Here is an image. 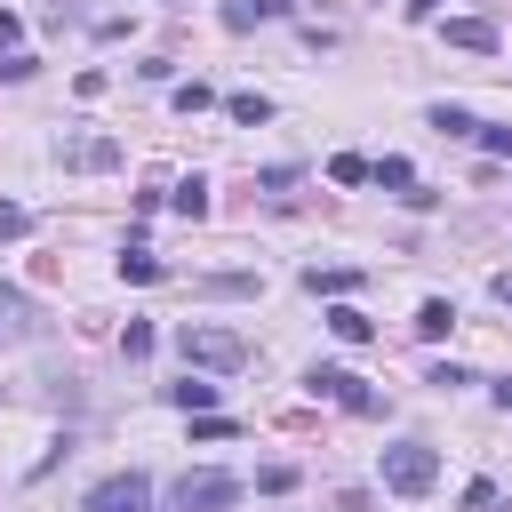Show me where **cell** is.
I'll return each mask as SVG.
<instances>
[{"instance_id": "27", "label": "cell", "mask_w": 512, "mask_h": 512, "mask_svg": "<svg viewBox=\"0 0 512 512\" xmlns=\"http://www.w3.org/2000/svg\"><path fill=\"white\" fill-rule=\"evenodd\" d=\"M248 8H256V16H288V0H248Z\"/></svg>"}, {"instance_id": "14", "label": "cell", "mask_w": 512, "mask_h": 512, "mask_svg": "<svg viewBox=\"0 0 512 512\" xmlns=\"http://www.w3.org/2000/svg\"><path fill=\"white\" fill-rule=\"evenodd\" d=\"M448 328H456V304L448 296H424L416 304V336H448Z\"/></svg>"}, {"instance_id": "24", "label": "cell", "mask_w": 512, "mask_h": 512, "mask_svg": "<svg viewBox=\"0 0 512 512\" xmlns=\"http://www.w3.org/2000/svg\"><path fill=\"white\" fill-rule=\"evenodd\" d=\"M480 144H488L496 160H512V128H488V120H480Z\"/></svg>"}, {"instance_id": "21", "label": "cell", "mask_w": 512, "mask_h": 512, "mask_svg": "<svg viewBox=\"0 0 512 512\" xmlns=\"http://www.w3.org/2000/svg\"><path fill=\"white\" fill-rule=\"evenodd\" d=\"M112 160H120V144H112V136H96V144H80V152H72V168H112Z\"/></svg>"}, {"instance_id": "7", "label": "cell", "mask_w": 512, "mask_h": 512, "mask_svg": "<svg viewBox=\"0 0 512 512\" xmlns=\"http://www.w3.org/2000/svg\"><path fill=\"white\" fill-rule=\"evenodd\" d=\"M304 288H312V296H336V304H344V296L360 288V272H352V264H312V272H304Z\"/></svg>"}, {"instance_id": "8", "label": "cell", "mask_w": 512, "mask_h": 512, "mask_svg": "<svg viewBox=\"0 0 512 512\" xmlns=\"http://www.w3.org/2000/svg\"><path fill=\"white\" fill-rule=\"evenodd\" d=\"M224 112H232L240 128H264V120H272V96H256V88H232V96H224Z\"/></svg>"}, {"instance_id": "3", "label": "cell", "mask_w": 512, "mask_h": 512, "mask_svg": "<svg viewBox=\"0 0 512 512\" xmlns=\"http://www.w3.org/2000/svg\"><path fill=\"white\" fill-rule=\"evenodd\" d=\"M432 480H440V456H432L424 440L384 448V488H392V496H432Z\"/></svg>"}, {"instance_id": "12", "label": "cell", "mask_w": 512, "mask_h": 512, "mask_svg": "<svg viewBox=\"0 0 512 512\" xmlns=\"http://www.w3.org/2000/svg\"><path fill=\"white\" fill-rule=\"evenodd\" d=\"M168 208H176V216H192V224H200V216H208V176H184V184H176V192H168Z\"/></svg>"}, {"instance_id": "16", "label": "cell", "mask_w": 512, "mask_h": 512, "mask_svg": "<svg viewBox=\"0 0 512 512\" xmlns=\"http://www.w3.org/2000/svg\"><path fill=\"white\" fill-rule=\"evenodd\" d=\"M0 328H8V336H32V304H24L16 288H0Z\"/></svg>"}, {"instance_id": "6", "label": "cell", "mask_w": 512, "mask_h": 512, "mask_svg": "<svg viewBox=\"0 0 512 512\" xmlns=\"http://www.w3.org/2000/svg\"><path fill=\"white\" fill-rule=\"evenodd\" d=\"M440 32H448V48H472V56H488V48H496V24H488V16H448Z\"/></svg>"}, {"instance_id": "10", "label": "cell", "mask_w": 512, "mask_h": 512, "mask_svg": "<svg viewBox=\"0 0 512 512\" xmlns=\"http://www.w3.org/2000/svg\"><path fill=\"white\" fill-rule=\"evenodd\" d=\"M328 328H336L344 344H368V336H376V320H368L360 304H328Z\"/></svg>"}, {"instance_id": "26", "label": "cell", "mask_w": 512, "mask_h": 512, "mask_svg": "<svg viewBox=\"0 0 512 512\" xmlns=\"http://www.w3.org/2000/svg\"><path fill=\"white\" fill-rule=\"evenodd\" d=\"M8 232H24V208H16V200H0V240H8Z\"/></svg>"}, {"instance_id": "20", "label": "cell", "mask_w": 512, "mask_h": 512, "mask_svg": "<svg viewBox=\"0 0 512 512\" xmlns=\"http://www.w3.org/2000/svg\"><path fill=\"white\" fill-rule=\"evenodd\" d=\"M152 344H160V336H152L144 320H128V328H120V360H152Z\"/></svg>"}, {"instance_id": "22", "label": "cell", "mask_w": 512, "mask_h": 512, "mask_svg": "<svg viewBox=\"0 0 512 512\" xmlns=\"http://www.w3.org/2000/svg\"><path fill=\"white\" fill-rule=\"evenodd\" d=\"M32 72H40V56H24V48H0V80H8V88H16V80H32Z\"/></svg>"}, {"instance_id": "25", "label": "cell", "mask_w": 512, "mask_h": 512, "mask_svg": "<svg viewBox=\"0 0 512 512\" xmlns=\"http://www.w3.org/2000/svg\"><path fill=\"white\" fill-rule=\"evenodd\" d=\"M16 32H24V16H16V8H0V48H16Z\"/></svg>"}, {"instance_id": "13", "label": "cell", "mask_w": 512, "mask_h": 512, "mask_svg": "<svg viewBox=\"0 0 512 512\" xmlns=\"http://www.w3.org/2000/svg\"><path fill=\"white\" fill-rule=\"evenodd\" d=\"M120 280H136V288H144V280H160V256H152L144 240H128V248H120Z\"/></svg>"}, {"instance_id": "19", "label": "cell", "mask_w": 512, "mask_h": 512, "mask_svg": "<svg viewBox=\"0 0 512 512\" xmlns=\"http://www.w3.org/2000/svg\"><path fill=\"white\" fill-rule=\"evenodd\" d=\"M256 288V272H208L200 280V296H248Z\"/></svg>"}, {"instance_id": "11", "label": "cell", "mask_w": 512, "mask_h": 512, "mask_svg": "<svg viewBox=\"0 0 512 512\" xmlns=\"http://www.w3.org/2000/svg\"><path fill=\"white\" fill-rule=\"evenodd\" d=\"M168 400H176V408H184V416H192V408H200V416H208V408H216V384H208V376H192V368H184V384H168Z\"/></svg>"}, {"instance_id": "15", "label": "cell", "mask_w": 512, "mask_h": 512, "mask_svg": "<svg viewBox=\"0 0 512 512\" xmlns=\"http://www.w3.org/2000/svg\"><path fill=\"white\" fill-rule=\"evenodd\" d=\"M432 128H440V136H480V120H472L464 104H432Z\"/></svg>"}, {"instance_id": "5", "label": "cell", "mask_w": 512, "mask_h": 512, "mask_svg": "<svg viewBox=\"0 0 512 512\" xmlns=\"http://www.w3.org/2000/svg\"><path fill=\"white\" fill-rule=\"evenodd\" d=\"M80 512H152V472H112V480H96Z\"/></svg>"}, {"instance_id": "28", "label": "cell", "mask_w": 512, "mask_h": 512, "mask_svg": "<svg viewBox=\"0 0 512 512\" xmlns=\"http://www.w3.org/2000/svg\"><path fill=\"white\" fill-rule=\"evenodd\" d=\"M408 16H416V24H424V16H440V0H408Z\"/></svg>"}, {"instance_id": "1", "label": "cell", "mask_w": 512, "mask_h": 512, "mask_svg": "<svg viewBox=\"0 0 512 512\" xmlns=\"http://www.w3.org/2000/svg\"><path fill=\"white\" fill-rule=\"evenodd\" d=\"M176 352H184V368H208V376H240V368H248V336H232V328H200V320H184Z\"/></svg>"}, {"instance_id": "9", "label": "cell", "mask_w": 512, "mask_h": 512, "mask_svg": "<svg viewBox=\"0 0 512 512\" xmlns=\"http://www.w3.org/2000/svg\"><path fill=\"white\" fill-rule=\"evenodd\" d=\"M368 184H384V192H400V200H408V192H416V168H408L400 152H384V160L368 168Z\"/></svg>"}, {"instance_id": "4", "label": "cell", "mask_w": 512, "mask_h": 512, "mask_svg": "<svg viewBox=\"0 0 512 512\" xmlns=\"http://www.w3.org/2000/svg\"><path fill=\"white\" fill-rule=\"evenodd\" d=\"M168 504H176V512H232V504H240V480H232V472H184Z\"/></svg>"}, {"instance_id": "17", "label": "cell", "mask_w": 512, "mask_h": 512, "mask_svg": "<svg viewBox=\"0 0 512 512\" xmlns=\"http://www.w3.org/2000/svg\"><path fill=\"white\" fill-rule=\"evenodd\" d=\"M168 104H176V112H184V120H192V112H208V104H216V88H208V80H184V88H176V96H168Z\"/></svg>"}, {"instance_id": "18", "label": "cell", "mask_w": 512, "mask_h": 512, "mask_svg": "<svg viewBox=\"0 0 512 512\" xmlns=\"http://www.w3.org/2000/svg\"><path fill=\"white\" fill-rule=\"evenodd\" d=\"M368 168H376V160H360V152H336V160H328V184H368Z\"/></svg>"}, {"instance_id": "29", "label": "cell", "mask_w": 512, "mask_h": 512, "mask_svg": "<svg viewBox=\"0 0 512 512\" xmlns=\"http://www.w3.org/2000/svg\"><path fill=\"white\" fill-rule=\"evenodd\" d=\"M496 304H512V272H504V280H496Z\"/></svg>"}, {"instance_id": "2", "label": "cell", "mask_w": 512, "mask_h": 512, "mask_svg": "<svg viewBox=\"0 0 512 512\" xmlns=\"http://www.w3.org/2000/svg\"><path fill=\"white\" fill-rule=\"evenodd\" d=\"M304 392L312 400H336V408H352V416H384V392H368L352 368H336V360H312L304 368Z\"/></svg>"}, {"instance_id": "23", "label": "cell", "mask_w": 512, "mask_h": 512, "mask_svg": "<svg viewBox=\"0 0 512 512\" xmlns=\"http://www.w3.org/2000/svg\"><path fill=\"white\" fill-rule=\"evenodd\" d=\"M256 488H264V496H288V488H296V464H264Z\"/></svg>"}]
</instances>
